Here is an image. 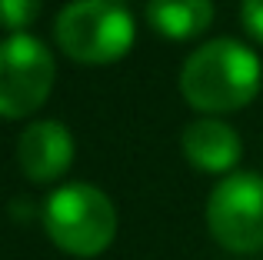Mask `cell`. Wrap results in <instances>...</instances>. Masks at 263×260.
<instances>
[{
	"label": "cell",
	"mask_w": 263,
	"mask_h": 260,
	"mask_svg": "<svg viewBox=\"0 0 263 260\" xmlns=\"http://www.w3.org/2000/svg\"><path fill=\"white\" fill-rule=\"evenodd\" d=\"M263 64L247 44L230 37L210 40L183 60L180 94L200 114H230L260 94Z\"/></svg>",
	"instance_id": "obj_1"
},
{
	"label": "cell",
	"mask_w": 263,
	"mask_h": 260,
	"mask_svg": "<svg viewBox=\"0 0 263 260\" xmlns=\"http://www.w3.org/2000/svg\"><path fill=\"white\" fill-rule=\"evenodd\" d=\"M44 230L64 254L100 257L117 237V210L93 183H64L44 203Z\"/></svg>",
	"instance_id": "obj_2"
},
{
	"label": "cell",
	"mask_w": 263,
	"mask_h": 260,
	"mask_svg": "<svg viewBox=\"0 0 263 260\" xmlns=\"http://www.w3.org/2000/svg\"><path fill=\"white\" fill-rule=\"evenodd\" d=\"M57 47L70 60L100 67L127 57L137 27L123 0H73L57 17Z\"/></svg>",
	"instance_id": "obj_3"
},
{
	"label": "cell",
	"mask_w": 263,
	"mask_h": 260,
	"mask_svg": "<svg viewBox=\"0 0 263 260\" xmlns=\"http://www.w3.org/2000/svg\"><path fill=\"white\" fill-rule=\"evenodd\" d=\"M206 227L230 254L263 250V177L250 170L227 174L206 197Z\"/></svg>",
	"instance_id": "obj_4"
},
{
	"label": "cell",
	"mask_w": 263,
	"mask_h": 260,
	"mask_svg": "<svg viewBox=\"0 0 263 260\" xmlns=\"http://www.w3.org/2000/svg\"><path fill=\"white\" fill-rule=\"evenodd\" d=\"M57 80V64L33 33H10L0 40V117L20 120L47 104Z\"/></svg>",
	"instance_id": "obj_5"
},
{
	"label": "cell",
	"mask_w": 263,
	"mask_h": 260,
	"mask_svg": "<svg viewBox=\"0 0 263 260\" xmlns=\"http://www.w3.org/2000/svg\"><path fill=\"white\" fill-rule=\"evenodd\" d=\"M17 160L33 183L60 180L73 163V134L60 120H37L20 134Z\"/></svg>",
	"instance_id": "obj_6"
},
{
	"label": "cell",
	"mask_w": 263,
	"mask_h": 260,
	"mask_svg": "<svg viewBox=\"0 0 263 260\" xmlns=\"http://www.w3.org/2000/svg\"><path fill=\"white\" fill-rule=\"evenodd\" d=\"M183 157L203 174H227L237 167L240 154H243V140L237 137V130L217 117H203L197 124H190L180 137Z\"/></svg>",
	"instance_id": "obj_7"
},
{
	"label": "cell",
	"mask_w": 263,
	"mask_h": 260,
	"mask_svg": "<svg viewBox=\"0 0 263 260\" xmlns=\"http://www.w3.org/2000/svg\"><path fill=\"white\" fill-rule=\"evenodd\" d=\"M147 20L170 40H193L213 24V0H150Z\"/></svg>",
	"instance_id": "obj_8"
},
{
	"label": "cell",
	"mask_w": 263,
	"mask_h": 260,
	"mask_svg": "<svg viewBox=\"0 0 263 260\" xmlns=\"http://www.w3.org/2000/svg\"><path fill=\"white\" fill-rule=\"evenodd\" d=\"M40 17V0H0V27L10 33H27Z\"/></svg>",
	"instance_id": "obj_9"
},
{
	"label": "cell",
	"mask_w": 263,
	"mask_h": 260,
	"mask_svg": "<svg viewBox=\"0 0 263 260\" xmlns=\"http://www.w3.org/2000/svg\"><path fill=\"white\" fill-rule=\"evenodd\" d=\"M240 20H243V30L250 33L257 44H263V0H243Z\"/></svg>",
	"instance_id": "obj_10"
}]
</instances>
